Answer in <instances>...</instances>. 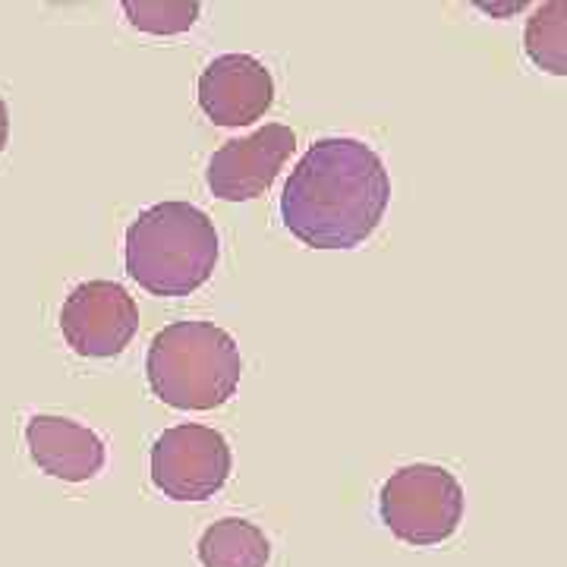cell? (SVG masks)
Wrapping results in <instances>:
<instances>
[{"label": "cell", "instance_id": "obj_1", "mask_svg": "<svg viewBox=\"0 0 567 567\" xmlns=\"http://www.w3.org/2000/svg\"><path fill=\"white\" fill-rule=\"evenodd\" d=\"M391 177L382 155L353 136L312 142L284 183V227L309 249H357L385 218Z\"/></svg>", "mask_w": 567, "mask_h": 567}, {"label": "cell", "instance_id": "obj_2", "mask_svg": "<svg viewBox=\"0 0 567 567\" xmlns=\"http://www.w3.org/2000/svg\"><path fill=\"white\" fill-rule=\"evenodd\" d=\"M221 256L215 221L193 203H158L126 227V275L152 297L199 290Z\"/></svg>", "mask_w": 567, "mask_h": 567}, {"label": "cell", "instance_id": "obj_3", "mask_svg": "<svg viewBox=\"0 0 567 567\" xmlns=\"http://www.w3.org/2000/svg\"><path fill=\"white\" fill-rule=\"evenodd\" d=\"M148 388L174 410H215L240 388L244 357L230 331L205 319L162 328L145 357Z\"/></svg>", "mask_w": 567, "mask_h": 567}, {"label": "cell", "instance_id": "obj_4", "mask_svg": "<svg viewBox=\"0 0 567 567\" xmlns=\"http://www.w3.org/2000/svg\"><path fill=\"white\" fill-rule=\"evenodd\" d=\"M379 517L406 546H439L464 520V486L439 464H406L379 488Z\"/></svg>", "mask_w": 567, "mask_h": 567}, {"label": "cell", "instance_id": "obj_5", "mask_svg": "<svg viewBox=\"0 0 567 567\" xmlns=\"http://www.w3.org/2000/svg\"><path fill=\"white\" fill-rule=\"evenodd\" d=\"M230 466V445L212 425H171L152 445V483L171 502H205L218 495L227 486Z\"/></svg>", "mask_w": 567, "mask_h": 567}, {"label": "cell", "instance_id": "obj_6", "mask_svg": "<svg viewBox=\"0 0 567 567\" xmlns=\"http://www.w3.org/2000/svg\"><path fill=\"white\" fill-rule=\"evenodd\" d=\"M140 328V306L114 281H82L61 306V331L80 357L107 360L126 350Z\"/></svg>", "mask_w": 567, "mask_h": 567}, {"label": "cell", "instance_id": "obj_7", "mask_svg": "<svg viewBox=\"0 0 567 567\" xmlns=\"http://www.w3.org/2000/svg\"><path fill=\"white\" fill-rule=\"evenodd\" d=\"M297 148V133L284 123H265L262 130L224 142L208 158L205 181L208 189L224 203H249L265 196L284 164Z\"/></svg>", "mask_w": 567, "mask_h": 567}, {"label": "cell", "instance_id": "obj_8", "mask_svg": "<svg viewBox=\"0 0 567 567\" xmlns=\"http://www.w3.org/2000/svg\"><path fill=\"white\" fill-rule=\"evenodd\" d=\"M271 104H275V76L252 54H221L199 76V107L215 126L224 130L249 126L262 121Z\"/></svg>", "mask_w": 567, "mask_h": 567}, {"label": "cell", "instance_id": "obj_9", "mask_svg": "<svg viewBox=\"0 0 567 567\" xmlns=\"http://www.w3.org/2000/svg\"><path fill=\"white\" fill-rule=\"evenodd\" d=\"M25 445L32 461L54 480L63 483H89L99 476L104 466V442L89 429V425L66 420V416H51V413H35L25 425Z\"/></svg>", "mask_w": 567, "mask_h": 567}, {"label": "cell", "instance_id": "obj_10", "mask_svg": "<svg viewBox=\"0 0 567 567\" xmlns=\"http://www.w3.org/2000/svg\"><path fill=\"white\" fill-rule=\"evenodd\" d=\"M203 567H268L271 543L262 529L246 517H221L199 536Z\"/></svg>", "mask_w": 567, "mask_h": 567}, {"label": "cell", "instance_id": "obj_11", "mask_svg": "<svg viewBox=\"0 0 567 567\" xmlns=\"http://www.w3.org/2000/svg\"><path fill=\"white\" fill-rule=\"evenodd\" d=\"M524 51L536 70L567 76V0H548L529 13Z\"/></svg>", "mask_w": 567, "mask_h": 567}, {"label": "cell", "instance_id": "obj_12", "mask_svg": "<svg viewBox=\"0 0 567 567\" xmlns=\"http://www.w3.org/2000/svg\"><path fill=\"white\" fill-rule=\"evenodd\" d=\"M123 13L133 29L142 32H152V35H177L193 29L199 20V3H189V0H126L123 3Z\"/></svg>", "mask_w": 567, "mask_h": 567}, {"label": "cell", "instance_id": "obj_13", "mask_svg": "<svg viewBox=\"0 0 567 567\" xmlns=\"http://www.w3.org/2000/svg\"><path fill=\"white\" fill-rule=\"evenodd\" d=\"M7 140H10V111H7V102L0 99V152L7 148Z\"/></svg>", "mask_w": 567, "mask_h": 567}]
</instances>
